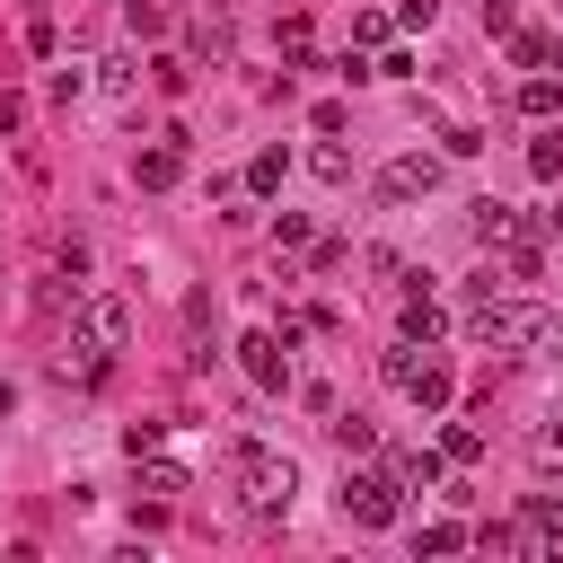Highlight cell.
Segmentation results:
<instances>
[{"label":"cell","mask_w":563,"mask_h":563,"mask_svg":"<svg viewBox=\"0 0 563 563\" xmlns=\"http://www.w3.org/2000/svg\"><path fill=\"white\" fill-rule=\"evenodd\" d=\"M431 194H440V158L431 150H405V158L378 167V202H431Z\"/></svg>","instance_id":"5"},{"label":"cell","mask_w":563,"mask_h":563,"mask_svg":"<svg viewBox=\"0 0 563 563\" xmlns=\"http://www.w3.org/2000/svg\"><path fill=\"white\" fill-rule=\"evenodd\" d=\"M440 449H449L457 466H475V457H484V431H475V422H449V440H440Z\"/></svg>","instance_id":"17"},{"label":"cell","mask_w":563,"mask_h":563,"mask_svg":"<svg viewBox=\"0 0 563 563\" xmlns=\"http://www.w3.org/2000/svg\"><path fill=\"white\" fill-rule=\"evenodd\" d=\"M510 62H519V70H554V62H563V35H545V26H519V35H510Z\"/></svg>","instance_id":"10"},{"label":"cell","mask_w":563,"mask_h":563,"mask_svg":"<svg viewBox=\"0 0 563 563\" xmlns=\"http://www.w3.org/2000/svg\"><path fill=\"white\" fill-rule=\"evenodd\" d=\"M466 334H475L484 352H528V343L545 334V308H519V299H475V308H466Z\"/></svg>","instance_id":"3"},{"label":"cell","mask_w":563,"mask_h":563,"mask_svg":"<svg viewBox=\"0 0 563 563\" xmlns=\"http://www.w3.org/2000/svg\"><path fill=\"white\" fill-rule=\"evenodd\" d=\"M537 449H545V457H563V422H545V440H537Z\"/></svg>","instance_id":"23"},{"label":"cell","mask_w":563,"mask_h":563,"mask_svg":"<svg viewBox=\"0 0 563 563\" xmlns=\"http://www.w3.org/2000/svg\"><path fill=\"white\" fill-rule=\"evenodd\" d=\"M273 246H308V220L299 211H273Z\"/></svg>","instance_id":"21"},{"label":"cell","mask_w":563,"mask_h":563,"mask_svg":"<svg viewBox=\"0 0 563 563\" xmlns=\"http://www.w3.org/2000/svg\"><path fill=\"white\" fill-rule=\"evenodd\" d=\"M440 325H449V308H440L431 290H405V308H396V334H405V343H431Z\"/></svg>","instance_id":"8"},{"label":"cell","mask_w":563,"mask_h":563,"mask_svg":"<svg viewBox=\"0 0 563 563\" xmlns=\"http://www.w3.org/2000/svg\"><path fill=\"white\" fill-rule=\"evenodd\" d=\"M325 431H334V440H343V449H352V457H361V449H369V440H378V431H369V422H361V413H334V422H325Z\"/></svg>","instance_id":"19"},{"label":"cell","mask_w":563,"mask_h":563,"mask_svg":"<svg viewBox=\"0 0 563 563\" xmlns=\"http://www.w3.org/2000/svg\"><path fill=\"white\" fill-rule=\"evenodd\" d=\"M123 334H132V308L123 299H79V317H70V352H62V369H106L114 352H123Z\"/></svg>","instance_id":"1"},{"label":"cell","mask_w":563,"mask_h":563,"mask_svg":"<svg viewBox=\"0 0 563 563\" xmlns=\"http://www.w3.org/2000/svg\"><path fill=\"white\" fill-rule=\"evenodd\" d=\"M343 510H352L361 528H396L405 484H396V475H378V466H361V475H343Z\"/></svg>","instance_id":"4"},{"label":"cell","mask_w":563,"mask_h":563,"mask_svg":"<svg viewBox=\"0 0 563 563\" xmlns=\"http://www.w3.org/2000/svg\"><path fill=\"white\" fill-rule=\"evenodd\" d=\"M229 484H238V501H246L255 519H273V510H290V493H299V466H290L282 449H255V440H246V449L229 457Z\"/></svg>","instance_id":"2"},{"label":"cell","mask_w":563,"mask_h":563,"mask_svg":"<svg viewBox=\"0 0 563 563\" xmlns=\"http://www.w3.org/2000/svg\"><path fill=\"white\" fill-rule=\"evenodd\" d=\"M396 18H405V26H431V18H440V0H405Z\"/></svg>","instance_id":"22"},{"label":"cell","mask_w":563,"mask_h":563,"mask_svg":"<svg viewBox=\"0 0 563 563\" xmlns=\"http://www.w3.org/2000/svg\"><path fill=\"white\" fill-rule=\"evenodd\" d=\"M554 106H563V88H554V79H545V70H537V79H528V88H519V114H537V123H545V114H554Z\"/></svg>","instance_id":"14"},{"label":"cell","mask_w":563,"mask_h":563,"mask_svg":"<svg viewBox=\"0 0 563 563\" xmlns=\"http://www.w3.org/2000/svg\"><path fill=\"white\" fill-rule=\"evenodd\" d=\"M282 167H290L282 150H255V158H246V194H273V185H282Z\"/></svg>","instance_id":"15"},{"label":"cell","mask_w":563,"mask_h":563,"mask_svg":"<svg viewBox=\"0 0 563 563\" xmlns=\"http://www.w3.org/2000/svg\"><path fill=\"white\" fill-rule=\"evenodd\" d=\"M457 545H475V528H457V519H440V528H422V554H457Z\"/></svg>","instance_id":"18"},{"label":"cell","mask_w":563,"mask_h":563,"mask_svg":"<svg viewBox=\"0 0 563 563\" xmlns=\"http://www.w3.org/2000/svg\"><path fill=\"white\" fill-rule=\"evenodd\" d=\"M440 466H449V449H396V457H387V475H396L405 493H431Z\"/></svg>","instance_id":"9"},{"label":"cell","mask_w":563,"mask_h":563,"mask_svg":"<svg viewBox=\"0 0 563 563\" xmlns=\"http://www.w3.org/2000/svg\"><path fill=\"white\" fill-rule=\"evenodd\" d=\"M528 167L554 185V176H563V132H537V141H528Z\"/></svg>","instance_id":"16"},{"label":"cell","mask_w":563,"mask_h":563,"mask_svg":"<svg viewBox=\"0 0 563 563\" xmlns=\"http://www.w3.org/2000/svg\"><path fill=\"white\" fill-rule=\"evenodd\" d=\"M545 229H563V202H554V211H545Z\"/></svg>","instance_id":"24"},{"label":"cell","mask_w":563,"mask_h":563,"mask_svg":"<svg viewBox=\"0 0 563 563\" xmlns=\"http://www.w3.org/2000/svg\"><path fill=\"white\" fill-rule=\"evenodd\" d=\"M141 493H185V466H167V457H150V466H141Z\"/></svg>","instance_id":"20"},{"label":"cell","mask_w":563,"mask_h":563,"mask_svg":"<svg viewBox=\"0 0 563 563\" xmlns=\"http://www.w3.org/2000/svg\"><path fill=\"white\" fill-rule=\"evenodd\" d=\"M132 176H141V194H167V185L185 176V132H167L158 150H141V158H132Z\"/></svg>","instance_id":"6"},{"label":"cell","mask_w":563,"mask_h":563,"mask_svg":"<svg viewBox=\"0 0 563 563\" xmlns=\"http://www.w3.org/2000/svg\"><path fill=\"white\" fill-rule=\"evenodd\" d=\"M308 167H317L325 185H352V150H343L334 132H317V150H308Z\"/></svg>","instance_id":"12"},{"label":"cell","mask_w":563,"mask_h":563,"mask_svg":"<svg viewBox=\"0 0 563 563\" xmlns=\"http://www.w3.org/2000/svg\"><path fill=\"white\" fill-rule=\"evenodd\" d=\"M405 396H413V405H449V369H440V361H422V369L405 378Z\"/></svg>","instance_id":"13"},{"label":"cell","mask_w":563,"mask_h":563,"mask_svg":"<svg viewBox=\"0 0 563 563\" xmlns=\"http://www.w3.org/2000/svg\"><path fill=\"white\" fill-rule=\"evenodd\" d=\"M238 361H246V378H255L264 396H282V387H290V361H282V343H273V334H246V343H238Z\"/></svg>","instance_id":"7"},{"label":"cell","mask_w":563,"mask_h":563,"mask_svg":"<svg viewBox=\"0 0 563 563\" xmlns=\"http://www.w3.org/2000/svg\"><path fill=\"white\" fill-rule=\"evenodd\" d=\"M97 88H106V97H141V62H132V53H106V62H97Z\"/></svg>","instance_id":"11"}]
</instances>
